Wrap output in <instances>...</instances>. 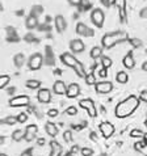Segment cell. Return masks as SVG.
<instances>
[{"label": "cell", "mask_w": 147, "mask_h": 156, "mask_svg": "<svg viewBox=\"0 0 147 156\" xmlns=\"http://www.w3.org/2000/svg\"><path fill=\"white\" fill-rule=\"evenodd\" d=\"M102 49L104 47L102 46H93L92 49H91V58L92 59H99V58H101L102 57Z\"/></svg>", "instance_id": "cell-22"}, {"label": "cell", "mask_w": 147, "mask_h": 156, "mask_svg": "<svg viewBox=\"0 0 147 156\" xmlns=\"http://www.w3.org/2000/svg\"><path fill=\"white\" fill-rule=\"evenodd\" d=\"M112 64H113V62H112V59L109 57H106V55H102L101 57V66L104 68H109Z\"/></svg>", "instance_id": "cell-30"}, {"label": "cell", "mask_w": 147, "mask_h": 156, "mask_svg": "<svg viewBox=\"0 0 147 156\" xmlns=\"http://www.w3.org/2000/svg\"><path fill=\"white\" fill-rule=\"evenodd\" d=\"M8 93H9V94H13V93H15V88H9V90H8Z\"/></svg>", "instance_id": "cell-53"}, {"label": "cell", "mask_w": 147, "mask_h": 156, "mask_svg": "<svg viewBox=\"0 0 147 156\" xmlns=\"http://www.w3.org/2000/svg\"><path fill=\"white\" fill-rule=\"evenodd\" d=\"M60 60H62V63L64 64V66L72 67V68L76 66L77 62H79V60L75 58V55H74L72 53H63L62 55H60Z\"/></svg>", "instance_id": "cell-9"}, {"label": "cell", "mask_w": 147, "mask_h": 156, "mask_svg": "<svg viewBox=\"0 0 147 156\" xmlns=\"http://www.w3.org/2000/svg\"><path fill=\"white\" fill-rule=\"evenodd\" d=\"M143 135H145V133L138 129L131 130V133H130V136H133V138H143Z\"/></svg>", "instance_id": "cell-32"}, {"label": "cell", "mask_w": 147, "mask_h": 156, "mask_svg": "<svg viewBox=\"0 0 147 156\" xmlns=\"http://www.w3.org/2000/svg\"><path fill=\"white\" fill-rule=\"evenodd\" d=\"M17 121H19V123H24L28 121V114L25 113V112H21V113L17 115Z\"/></svg>", "instance_id": "cell-33"}, {"label": "cell", "mask_w": 147, "mask_h": 156, "mask_svg": "<svg viewBox=\"0 0 147 156\" xmlns=\"http://www.w3.org/2000/svg\"><path fill=\"white\" fill-rule=\"evenodd\" d=\"M91 21H92V24L96 28H99V29L102 28L104 21H105V13H104V11L100 9V8H95V9L91 12Z\"/></svg>", "instance_id": "cell-3"}, {"label": "cell", "mask_w": 147, "mask_h": 156, "mask_svg": "<svg viewBox=\"0 0 147 156\" xmlns=\"http://www.w3.org/2000/svg\"><path fill=\"white\" fill-rule=\"evenodd\" d=\"M101 156H108V155H106V154H104V155H101Z\"/></svg>", "instance_id": "cell-55"}, {"label": "cell", "mask_w": 147, "mask_h": 156, "mask_svg": "<svg viewBox=\"0 0 147 156\" xmlns=\"http://www.w3.org/2000/svg\"><path fill=\"white\" fill-rule=\"evenodd\" d=\"M25 27H27V29H29V30L38 28V17L34 16V15L28 16L27 20H25Z\"/></svg>", "instance_id": "cell-18"}, {"label": "cell", "mask_w": 147, "mask_h": 156, "mask_svg": "<svg viewBox=\"0 0 147 156\" xmlns=\"http://www.w3.org/2000/svg\"><path fill=\"white\" fill-rule=\"evenodd\" d=\"M9 80H11V77L8 75H2L0 76V89L5 88V87L9 84Z\"/></svg>", "instance_id": "cell-29"}, {"label": "cell", "mask_w": 147, "mask_h": 156, "mask_svg": "<svg viewBox=\"0 0 147 156\" xmlns=\"http://www.w3.org/2000/svg\"><path fill=\"white\" fill-rule=\"evenodd\" d=\"M95 89H96L97 93L100 94H106V93H110L113 90V84L110 81H97L95 84Z\"/></svg>", "instance_id": "cell-7"}, {"label": "cell", "mask_w": 147, "mask_h": 156, "mask_svg": "<svg viewBox=\"0 0 147 156\" xmlns=\"http://www.w3.org/2000/svg\"><path fill=\"white\" fill-rule=\"evenodd\" d=\"M142 70H143L145 72H147V62H145L143 64H142Z\"/></svg>", "instance_id": "cell-51"}, {"label": "cell", "mask_w": 147, "mask_h": 156, "mask_svg": "<svg viewBox=\"0 0 147 156\" xmlns=\"http://www.w3.org/2000/svg\"><path fill=\"white\" fill-rule=\"evenodd\" d=\"M80 154L83 156H92L93 155V150L92 148H88V147H84V148H81Z\"/></svg>", "instance_id": "cell-35"}, {"label": "cell", "mask_w": 147, "mask_h": 156, "mask_svg": "<svg viewBox=\"0 0 147 156\" xmlns=\"http://www.w3.org/2000/svg\"><path fill=\"white\" fill-rule=\"evenodd\" d=\"M34 38H36V37H34L32 33H29V34H27V36H25V41H27V42H33Z\"/></svg>", "instance_id": "cell-42"}, {"label": "cell", "mask_w": 147, "mask_h": 156, "mask_svg": "<svg viewBox=\"0 0 147 156\" xmlns=\"http://www.w3.org/2000/svg\"><path fill=\"white\" fill-rule=\"evenodd\" d=\"M131 43L134 46H141L142 45V41L141 40H137V38H134V40H131Z\"/></svg>", "instance_id": "cell-47"}, {"label": "cell", "mask_w": 147, "mask_h": 156, "mask_svg": "<svg viewBox=\"0 0 147 156\" xmlns=\"http://www.w3.org/2000/svg\"><path fill=\"white\" fill-rule=\"evenodd\" d=\"M99 129H100V133L102 134V136L105 138V139H109V138L114 134V126L110 122H108V121L101 122Z\"/></svg>", "instance_id": "cell-8"}, {"label": "cell", "mask_w": 147, "mask_h": 156, "mask_svg": "<svg viewBox=\"0 0 147 156\" xmlns=\"http://www.w3.org/2000/svg\"><path fill=\"white\" fill-rule=\"evenodd\" d=\"M37 133H38V127L37 125H28L25 127V136L24 139L27 142H32L37 138Z\"/></svg>", "instance_id": "cell-10"}, {"label": "cell", "mask_w": 147, "mask_h": 156, "mask_svg": "<svg viewBox=\"0 0 147 156\" xmlns=\"http://www.w3.org/2000/svg\"><path fill=\"white\" fill-rule=\"evenodd\" d=\"M139 98H141V101L147 102V90H142L139 94Z\"/></svg>", "instance_id": "cell-39"}, {"label": "cell", "mask_w": 147, "mask_h": 156, "mask_svg": "<svg viewBox=\"0 0 147 156\" xmlns=\"http://www.w3.org/2000/svg\"><path fill=\"white\" fill-rule=\"evenodd\" d=\"M139 104H141V98H138L137 96L131 94V96L126 97L125 100H122L121 102L117 104V106H116V109H114V115L121 119L126 118V117L131 115L134 112L139 108Z\"/></svg>", "instance_id": "cell-1"}, {"label": "cell", "mask_w": 147, "mask_h": 156, "mask_svg": "<svg viewBox=\"0 0 147 156\" xmlns=\"http://www.w3.org/2000/svg\"><path fill=\"white\" fill-rule=\"evenodd\" d=\"M91 139H92V140H97V135L95 133H91Z\"/></svg>", "instance_id": "cell-50"}, {"label": "cell", "mask_w": 147, "mask_h": 156, "mask_svg": "<svg viewBox=\"0 0 147 156\" xmlns=\"http://www.w3.org/2000/svg\"><path fill=\"white\" fill-rule=\"evenodd\" d=\"M27 87L29 89H38L41 87V81L40 80H36V79H32V80H28L27 81Z\"/></svg>", "instance_id": "cell-27"}, {"label": "cell", "mask_w": 147, "mask_h": 156, "mask_svg": "<svg viewBox=\"0 0 147 156\" xmlns=\"http://www.w3.org/2000/svg\"><path fill=\"white\" fill-rule=\"evenodd\" d=\"M74 70H75L76 72V75L79 76V77H85V70H84V66H83V63H80V62H77L76 63V66L74 67Z\"/></svg>", "instance_id": "cell-26"}, {"label": "cell", "mask_w": 147, "mask_h": 156, "mask_svg": "<svg viewBox=\"0 0 147 156\" xmlns=\"http://www.w3.org/2000/svg\"><path fill=\"white\" fill-rule=\"evenodd\" d=\"M146 147L145 144V142L143 140H141V142H137V143H134V150L135 151H142Z\"/></svg>", "instance_id": "cell-36"}, {"label": "cell", "mask_w": 147, "mask_h": 156, "mask_svg": "<svg viewBox=\"0 0 147 156\" xmlns=\"http://www.w3.org/2000/svg\"><path fill=\"white\" fill-rule=\"evenodd\" d=\"M24 136H25V130H15L12 133V140H15V142L23 140Z\"/></svg>", "instance_id": "cell-25"}, {"label": "cell", "mask_w": 147, "mask_h": 156, "mask_svg": "<svg viewBox=\"0 0 147 156\" xmlns=\"http://www.w3.org/2000/svg\"><path fill=\"white\" fill-rule=\"evenodd\" d=\"M42 63H44V57L40 53H34L30 55V58L28 59V67L29 70L32 71H37L42 67Z\"/></svg>", "instance_id": "cell-4"}, {"label": "cell", "mask_w": 147, "mask_h": 156, "mask_svg": "<svg viewBox=\"0 0 147 156\" xmlns=\"http://www.w3.org/2000/svg\"><path fill=\"white\" fill-rule=\"evenodd\" d=\"M108 68H104L102 67V70H100V72H99V75H100V77H105V76H108Z\"/></svg>", "instance_id": "cell-43"}, {"label": "cell", "mask_w": 147, "mask_h": 156, "mask_svg": "<svg viewBox=\"0 0 147 156\" xmlns=\"http://www.w3.org/2000/svg\"><path fill=\"white\" fill-rule=\"evenodd\" d=\"M66 114H68V115H76L77 114V108L76 106H68L66 109Z\"/></svg>", "instance_id": "cell-34"}, {"label": "cell", "mask_w": 147, "mask_h": 156, "mask_svg": "<svg viewBox=\"0 0 147 156\" xmlns=\"http://www.w3.org/2000/svg\"><path fill=\"white\" fill-rule=\"evenodd\" d=\"M67 87H68V85L64 84L62 80H57V81H55V83L53 84V92H54L55 94H58V96H62V94H66Z\"/></svg>", "instance_id": "cell-17"}, {"label": "cell", "mask_w": 147, "mask_h": 156, "mask_svg": "<svg viewBox=\"0 0 147 156\" xmlns=\"http://www.w3.org/2000/svg\"><path fill=\"white\" fill-rule=\"evenodd\" d=\"M20 156H33V150L32 148H28V150H25L23 154H21Z\"/></svg>", "instance_id": "cell-40"}, {"label": "cell", "mask_w": 147, "mask_h": 156, "mask_svg": "<svg viewBox=\"0 0 147 156\" xmlns=\"http://www.w3.org/2000/svg\"><path fill=\"white\" fill-rule=\"evenodd\" d=\"M45 130H46V133L49 134L51 138H55V136L58 135V127L55 126L53 122H46V125H45Z\"/></svg>", "instance_id": "cell-20"}, {"label": "cell", "mask_w": 147, "mask_h": 156, "mask_svg": "<svg viewBox=\"0 0 147 156\" xmlns=\"http://www.w3.org/2000/svg\"><path fill=\"white\" fill-rule=\"evenodd\" d=\"M47 115L49 117H57L58 115V110L57 109H50L49 112H47Z\"/></svg>", "instance_id": "cell-41"}, {"label": "cell", "mask_w": 147, "mask_h": 156, "mask_svg": "<svg viewBox=\"0 0 147 156\" xmlns=\"http://www.w3.org/2000/svg\"><path fill=\"white\" fill-rule=\"evenodd\" d=\"M0 156H8L7 154H2V155H0Z\"/></svg>", "instance_id": "cell-54"}, {"label": "cell", "mask_w": 147, "mask_h": 156, "mask_svg": "<svg viewBox=\"0 0 147 156\" xmlns=\"http://www.w3.org/2000/svg\"><path fill=\"white\" fill-rule=\"evenodd\" d=\"M142 139H143L145 144H146V147H147V133H145V135H143V138H142Z\"/></svg>", "instance_id": "cell-52"}, {"label": "cell", "mask_w": 147, "mask_h": 156, "mask_svg": "<svg viewBox=\"0 0 147 156\" xmlns=\"http://www.w3.org/2000/svg\"><path fill=\"white\" fill-rule=\"evenodd\" d=\"M122 64H124V67H125V68H127V70H131V68L135 67V60H134L131 53H127V54L124 57V59H122Z\"/></svg>", "instance_id": "cell-19"}, {"label": "cell", "mask_w": 147, "mask_h": 156, "mask_svg": "<svg viewBox=\"0 0 147 156\" xmlns=\"http://www.w3.org/2000/svg\"><path fill=\"white\" fill-rule=\"evenodd\" d=\"M13 63H15V66L17 68H21L24 66V63H25V57H24V54H16L15 57H13Z\"/></svg>", "instance_id": "cell-24"}, {"label": "cell", "mask_w": 147, "mask_h": 156, "mask_svg": "<svg viewBox=\"0 0 147 156\" xmlns=\"http://www.w3.org/2000/svg\"><path fill=\"white\" fill-rule=\"evenodd\" d=\"M116 80H117L120 84H126L129 81V75L125 71H120L116 73Z\"/></svg>", "instance_id": "cell-23"}, {"label": "cell", "mask_w": 147, "mask_h": 156, "mask_svg": "<svg viewBox=\"0 0 147 156\" xmlns=\"http://www.w3.org/2000/svg\"><path fill=\"white\" fill-rule=\"evenodd\" d=\"M80 85L76 84V83H72L67 87V92H66V96L68 98H76L77 96L80 94Z\"/></svg>", "instance_id": "cell-16"}, {"label": "cell", "mask_w": 147, "mask_h": 156, "mask_svg": "<svg viewBox=\"0 0 147 156\" xmlns=\"http://www.w3.org/2000/svg\"><path fill=\"white\" fill-rule=\"evenodd\" d=\"M139 16L142 17V19H147V8H143V9L141 11V13Z\"/></svg>", "instance_id": "cell-46"}, {"label": "cell", "mask_w": 147, "mask_h": 156, "mask_svg": "<svg viewBox=\"0 0 147 156\" xmlns=\"http://www.w3.org/2000/svg\"><path fill=\"white\" fill-rule=\"evenodd\" d=\"M79 106L83 108V109L88 110V114L89 117H92V118H95V117L97 115V110H96V105H95V101L92 98H83L79 101Z\"/></svg>", "instance_id": "cell-5"}, {"label": "cell", "mask_w": 147, "mask_h": 156, "mask_svg": "<svg viewBox=\"0 0 147 156\" xmlns=\"http://www.w3.org/2000/svg\"><path fill=\"white\" fill-rule=\"evenodd\" d=\"M42 9H41V7L40 5H37L36 8H34V9L32 11V15H34V16H37V13H40V12H41Z\"/></svg>", "instance_id": "cell-45"}, {"label": "cell", "mask_w": 147, "mask_h": 156, "mask_svg": "<svg viewBox=\"0 0 147 156\" xmlns=\"http://www.w3.org/2000/svg\"><path fill=\"white\" fill-rule=\"evenodd\" d=\"M37 142H38V143H37V144H38V146H44V144H45V143H46V140L44 139V138H41V139H38Z\"/></svg>", "instance_id": "cell-48"}, {"label": "cell", "mask_w": 147, "mask_h": 156, "mask_svg": "<svg viewBox=\"0 0 147 156\" xmlns=\"http://www.w3.org/2000/svg\"><path fill=\"white\" fill-rule=\"evenodd\" d=\"M37 100L41 104H49L51 101V90L47 88H41L37 93Z\"/></svg>", "instance_id": "cell-11"}, {"label": "cell", "mask_w": 147, "mask_h": 156, "mask_svg": "<svg viewBox=\"0 0 147 156\" xmlns=\"http://www.w3.org/2000/svg\"><path fill=\"white\" fill-rule=\"evenodd\" d=\"M75 30L79 36H84V37H92L93 36V30L91 28H88L87 25L83 24V23H77Z\"/></svg>", "instance_id": "cell-14"}, {"label": "cell", "mask_w": 147, "mask_h": 156, "mask_svg": "<svg viewBox=\"0 0 147 156\" xmlns=\"http://www.w3.org/2000/svg\"><path fill=\"white\" fill-rule=\"evenodd\" d=\"M100 2H101V3H102L105 7H109V4H110L109 0H100Z\"/></svg>", "instance_id": "cell-49"}, {"label": "cell", "mask_w": 147, "mask_h": 156, "mask_svg": "<svg viewBox=\"0 0 147 156\" xmlns=\"http://www.w3.org/2000/svg\"><path fill=\"white\" fill-rule=\"evenodd\" d=\"M50 147H51V154L50 156H60V154H62V147L59 146L58 142H50Z\"/></svg>", "instance_id": "cell-21"}, {"label": "cell", "mask_w": 147, "mask_h": 156, "mask_svg": "<svg viewBox=\"0 0 147 156\" xmlns=\"http://www.w3.org/2000/svg\"><path fill=\"white\" fill-rule=\"evenodd\" d=\"M84 79H85V83H87L88 85H95V84L97 83V81H96V76H95V73H93V72L87 73Z\"/></svg>", "instance_id": "cell-28"}, {"label": "cell", "mask_w": 147, "mask_h": 156, "mask_svg": "<svg viewBox=\"0 0 147 156\" xmlns=\"http://www.w3.org/2000/svg\"><path fill=\"white\" fill-rule=\"evenodd\" d=\"M146 126H147V121H146Z\"/></svg>", "instance_id": "cell-56"}, {"label": "cell", "mask_w": 147, "mask_h": 156, "mask_svg": "<svg viewBox=\"0 0 147 156\" xmlns=\"http://www.w3.org/2000/svg\"><path fill=\"white\" fill-rule=\"evenodd\" d=\"M2 123H4V125H15V123H19V121H17V115L16 117H7V118H3L2 119Z\"/></svg>", "instance_id": "cell-31"}, {"label": "cell", "mask_w": 147, "mask_h": 156, "mask_svg": "<svg viewBox=\"0 0 147 156\" xmlns=\"http://www.w3.org/2000/svg\"><path fill=\"white\" fill-rule=\"evenodd\" d=\"M114 5L120 11L121 23H126V0H114Z\"/></svg>", "instance_id": "cell-13"}, {"label": "cell", "mask_w": 147, "mask_h": 156, "mask_svg": "<svg viewBox=\"0 0 147 156\" xmlns=\"http://www.w3.org/2000/svg\"><path fill=\"white\" fill-rule=\"evenodd\" d=\"M54 24H55V28H57V32L58 33H64L67 29V23L64 20V17L62 15H58L55 16L54 19Z\"/></svg>", "instance_id": "cell-15"}, {"label": "cell", "mask_w": 147, "mask_h": 156, "mask_svg": "<svg viewBox=\"0 0 147 156\" xmlns=\"http://www.w3.org/2000/svg\"><path fill=\"white\" fill-rule=\"evenodd\" d=\"M70 49H71V53L72 54H80L83 53L84 49H85V45L81 40H72L70 42Z\"/></svg>", "instance_id": "cell-12"}, {"label": "cell", "mask_w": 147, "mask_h": 156, "mask_svg": "<svg viewBox=\"0 0 147 156\" xmlns=\"http://www.w3.org/2000/svg\"><path fill=\"white\" fill-rule=\"evenodd\" d=\"M30 104V97L27 94H21V96H16L9 100V106L12 108H23L28 106Z\"/></svg>", "instance_id": "cell-6"}, {"label": "cell", "mask_w": 147, "mask_h": 156, "mask_svg": "<svg viewBox=\"0 0 147 156\" xmlns=\"http://www.w3.org/2000/svg\"><path fill=\"white\" fill-rule=\"evenodd\" d=\"M63 139L66 140V142H72V131H70V130H67V131H64L63 134Z\"/></svg>", "instance_id": "cell-37"}, {"label": "cell", "mask_w": 147, "mask_h": 156, "mask_svg": "<svg viewBox=\"0 0 147 156\" xmlns=\"http://www.w3.org/2000/svg\"><path fill=\"white\" fill-rule=\"evenodd\" d=\"M80 151H81V150L79 148V146H76V144H75V146H72V147H71V151H70V152H71L72 156H75L76 154H79Z\"/></svg>", "instance_id": "cell-38"}, {"label": "cell", "mask_w": 147, "mask_h": 156, "mask_svg": "<svg viewBox=\"0 0 147 156\" xmlns=\"http://www.w3.org/2000/svg\"><path fill=\"white\" fill-rule=\"evenodd\" d=\"M68 3H70L71 5H80L81 0H68Z\"/></svg>", "instance_id": "cell-44"}, {"label": "cell", "mask_w": 147, "mask_h": 156, "mask_svg": "<svg viewBox=\"0 0 147 156\" xmlns=\"http://www.w3.org/2000/svg\"><path fill=\"white\" fill-rule=\"evenodd\" d=\"M122 37H124L122 32L104 34L102 38H101V46L104 47V49H112L114 45H117V43L122 40Z\"/></svg>", "instance_id": "cell-2"}]
</instances>
